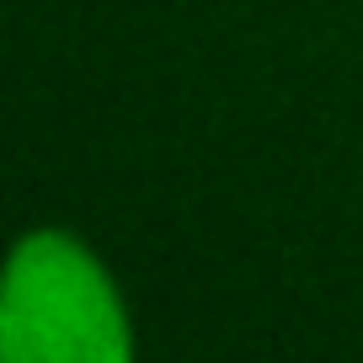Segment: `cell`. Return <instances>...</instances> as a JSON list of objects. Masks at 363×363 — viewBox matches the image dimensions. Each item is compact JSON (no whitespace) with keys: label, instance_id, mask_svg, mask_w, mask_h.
<instances>
[{"label":"cell","instance_id":"1","mask_svg":"<svg viewBox=\"0 0 363 363\" xmlns=\"http://www.w3.org/2000/svg\"><path fill=\"white\" fill-rule=\"evenodd\" d=\"M139 331L118 272L69 225H33L0 267L6 363H134Z\"/></svg>","mask_w":363,"mask_h":363}]
</instances>
